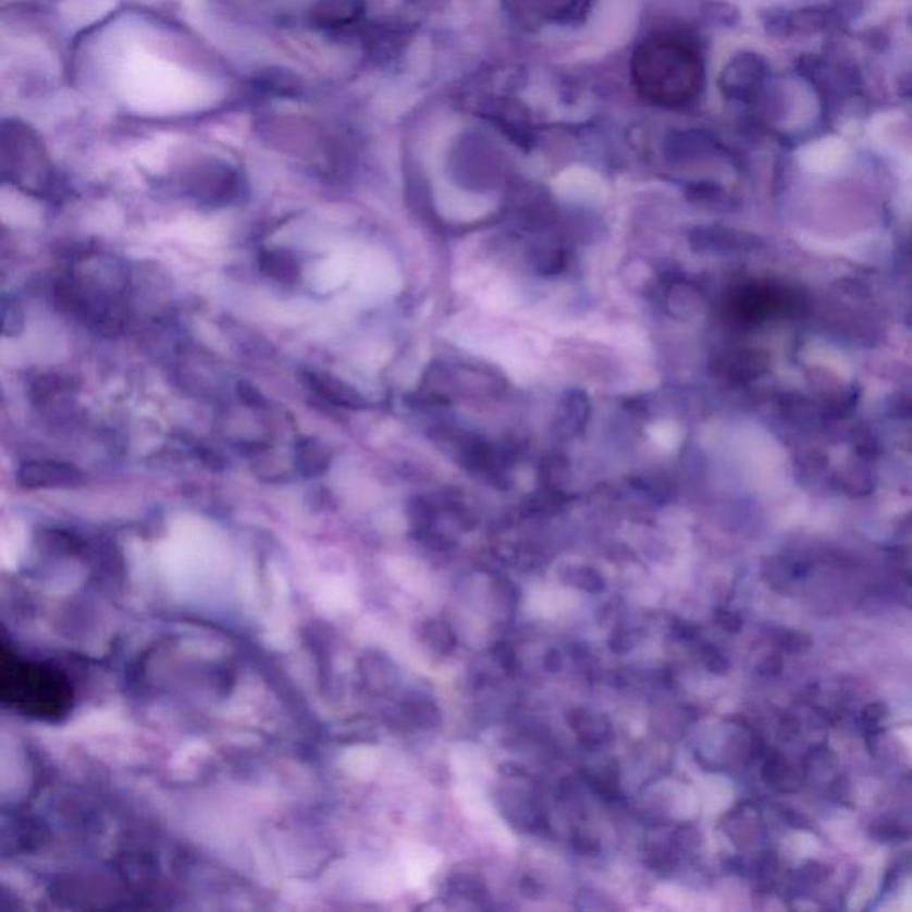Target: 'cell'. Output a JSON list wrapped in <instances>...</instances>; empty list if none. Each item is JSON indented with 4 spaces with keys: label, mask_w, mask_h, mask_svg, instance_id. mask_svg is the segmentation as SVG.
Returning <instances> with one entry per match:
<instances>
[{
    "label": "cell",
    "mask_w": 912,
    "mask_h": 912,
    "mask_svg": "<svg viewBox=\"0 0 912 912\" xmlns=\"http://www.w3.org/2000/svg\"><path fill=\"white\" fill-rule=\"evenodd\" d=\"M309 383L312 387L318 389L319 394H323L326 399L337 403V405L360 407L363 403L357 391H354L346 383L338 382L335 378L326 377V374H309Z\"/></svg>",
    "instance_id": "6da1fadb"
},
{
    "label": "cell",
    "mask_w": 912,
    "mask_h": 912,
    "mask_svg": "<svg viewBox=\"0 0 912 912\" xmlns=\"http://www.w3.org/2000/svg\"><path fill=\"white\" fill-rule=\"evenodd\" d=\"M845 145L839 139H822V141L814 143L811 147L805 148V161H810L813 167H829L839 159H843Z\"/></svg>",
    "instance_id": "7a4b0ae2"
},
{
    "label": "cell",
    "mask_w": 912,
    "mask_h": 912,
    "mask_svg": "<svg viewBox=\"0 0 912 912\" xmlns=\"http://www.w3.org/2000/svg\"><path fill=\"white\" fill-rule=\"evenodd\" d=\"M262 270L276 280H291L298 275L296 262L285 251H268L262 256Z\"/></svg>",
    "instance_id": "3957f363"
},
{
    "label": "cell",
    "mask_w": 912,
    "mask_h": 912,
    "mask_svg": "<svg viewBox=\"0 0 912 912\" xmlns=\"http://www.w3.org/2000/svg\"><path fill=\"white\" fill-rule=\"evenodd\" d=\"M298 461L305 472L315 475V472L323 471L329 458L324 455L321 446H312L309 442V444H305L304 449H299Z\"/></svg>",
    "instance_id": "277c9868"
},
{
    "label": "cell",
    "mask_w": 912,
    "mask_h": 912,
    "mask_svg": "<svg viewBox=\"0 0 912 912\" xmlns=\"http://www.w3.org/2000/svg\"><path fill=\"white\" fill-rule=\"evenodd\" d=\"M716 623L720 624L722 628L726 629V631H731V633H738L741 629V618L738 617V615L732 614V612L718 609V614H716Z\"/></svg>",
    "instance_id": "5b68a950"
},
{
    "label": "cell",
    "mask_w": 912,
    "mask_h": 912,
    "mask_svg": "<svg viewBox=\"0 0 912 912\" xmlns=\"http://www.w3.org/2000/svg\"><path fill=\"white\" fill-rule=\"evenodd\" d=\"M886 716V707L883 704H872L864 710V720L868 724H878Z\"/></svg>",
    "instance_id": "8992f818"
},
{
    "label": "cell",
    "mask_w": 912,
    "mask_h": 912,
    "mask_svg": "<svg viewBox=\"0 0 912 912\" xmlns=\"http://www.w3.org/2000/svg\"><path fill=\"white\" fill-rule=\"evenodd\" d=\"M780 667H782V662H780V657H766L765 662L761 663V673L777 674L779 673Z\"/></svg>",
    "instance_id": "52a82bcc"
}]
</instances>
